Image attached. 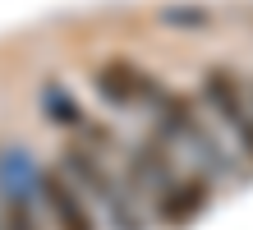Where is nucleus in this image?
I'll list each match as a JSON object with an SVG mask.
<instances>
[{
    "label": "nucleus",
    "instance_id": "39448f33",
    "mask_svg": "<svg viewBox=\"0 0 253 230\" xmlns=\"http://www.w3.org/2000/svg\"><path fill=\"white\" fill-rule=\"evenodd\" d=\"M46 111H51V120H65L69 129H79V125H83V111L69 101V92H65V88H60V92H55V88L46 92Z\"/></svg>",
    "mask_w": 253,
    "mask_h": 230
},
{
    "label": "nucleus",
    "instance_id": "f257e3e1",
    "mask_svg": "<svg viewBox=\"0 0 253 230\" xmlns=\"http://www.w3.org/2000/svg\"><path fill=\"white\" fill-rule=\"evenodd\" d=\"M37 207L46 212L51 230H97V207L79 193V184L60 166L37 171Z\"/></svg>",
    "mask_w": 253,
    "mask_h": 230
},
{
    "label": "nucleus",
    "instance_id": "f03ea898",
    "mask_svg": "<svg viewBox=\"0 0 253 230\" xmlns=\"http://www.w3.org/2000/svg\"><path fill=\"white\" fill-rule=\"evenodd\" d=\"M92 88H97L111 106H157L161 97H166L152 74H147L143 65H133V60H125V55L97 65V69H92Z\"/></svg>",
    "mask_w": 253,
    "mask_h": 230
},
{
    "label": "nucleus",
    "instance_id": "20e7f679",
    "mask_svg": "<svg viewBox=\"0 0 253 230\" xmlns=\"http://www.w3.org/2000/svg\"><path fill=\"white\" fill-rule=\"evenodd\" d=\"M0 230H42L37 198H28V193H19V189L0 193Z\"/></svg>",
    "mask_w": 253,
    "mask_h": 230
},
{
    "label": "nucleus",
    "instance_id": "423d86ee",
    "mask_svg": "<svg viewBox=\"0 0 253 230\" xmlns=\"http://www.w3.org/2000/svg\"><path fill=\"white\" fill-rule=\"evenodd\" d=\"M249 101H253V97H249Z\"/></svg>",
    "mask_w": 253,
    "mask_h": 230
},
{
    "label": "nucleus",
    "instance_id": "7ed1b4c3",
    "mask_svg": "<svg viewBox=\"0 0 253 230\" xmlns=\"http://www.w3.org/2000/svg\"><path fill=\"white\" fill-rule=\"evenodd\" d=\"M207 203H212V184H207L203 175H175L166 189L152 198L161 226H189V221H198Z\"/></svg>",
    "mask_w": 253,
    "mask_h": 230
}]
</instances>
